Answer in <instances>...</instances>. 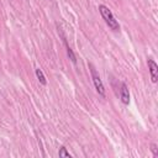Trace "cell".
Here are the masks:
<instances>
[{
  "label": "cell",
  "mask_w": 158,
  "mask_h": 158,
  "mask_svg": "<svg viewBox=\"0 0 158 158\" xmlns=\"http://www.w3.org/2000/svg\"><path fill=\"white\" fill-rule=\"evenodd\" d=\"M147 64H148V69H149V74H151L152 81L157 83V79H158V65H157V63L152 58H148Z\"/></svg>",
  "instance_id": "obj_3"
},
{
  "label": "cell",
  "mask_w": 158,
  "mask_h": 158,
  "mask_svg": "<svg viewBox=\"0 0 158 158\" xmlns=\"http://www.w3.org/2000/svg\"><path fill=\"white\" fill-rule=\"evenodd\" d=\"M88 65H89L90 75H91V79H93V83H94V86H95L98 94H99L100 96L105 98V86H104V84H102V80H101V78H100V75H99L96 68L94 67L93 63H89Z\"/></svg>",
  "instance_id": "obj_2"
},
{
  "label": "cell",
  "mask_w": 158,
  "mask_h": 158,
  "mask_svg": "<svg viewBox=\"0 0 158 158\" xmlns=\"http://www.w3.org/2000/svg\"><path fill=\"white\" fill-rule=\"evenodd\" d=\"M99 12L101 15V17L105 20L106 25L112 30V31H118L120 30V25H118V21L115 19L114 14L111 12V10L105 6V5H99Z\"/></svg>",
  "instance_id": "obj_1"
},
{
  "label": "cell",
  "mask_w": 158,
  "mask_h": 158,
  "mask_svg": "<svg viewBox=\"0 0 158 158\" xmlns=\"http://www.w3.org/2000/svg\"><path fill=\"white\" fill-rule=\"evenodd\" d=\"M120 98L123 105H128L130 102V91L128 88L125 83H121V89H120Z\"/></svg>",
  "instance_id": "obj_4"
},
{
  "label": "cell",
  "mask_w": 158,
  "mask_h": 158,
  "mask_svg": "<svg viewBox=\"0 0 158 158\" xmlns=\"http://www.w3.org/2000/svg\"><path fill=\"white\" fill-rule=\"evenodd\" d=\"M151 151L153 153V157H158V148H157V144L156 143H152L151 144Z\"/></svg>",
  "instance_id": "obj_8"
},
{
  "label": "cell",
  "mask_w": 158,
  "mask_h": 158,
  "mask_svg": "<svg viewBox=\"0 0 158 158\" xmlns=\"http://www.w3.org/2000/svg\"><path fill=\"white\" fill-rule=\"evenodd\" d=\"M59 33H60V36H62V38H63V42H64V44H65V48H67V53H68V57H69V59H70L73 63H77V58H75V56H74V52H73V51H72V48L69 47V44H68V42H67V40H65L64 35L62 33V31H59Z\"/></svg>",
  "instance_id": "obj_5"
},
{
  "label": "cell",
  "mask_w": 158,
  "mask_h": 158,
  "mask_svg": "<svg viewBox=\"0 0 158 158\" xmlns=\"http://www.w3.org/2000/svg\"><path fill=\"white\" fill-rule=\"evenodd\" d=\"M35 74H36V77H37V79H38V81H40L42 85H47V79H46V77H44L43 72H42L40 68H36Z\"/></svg>",
  "instance_id": "obj_6"
},
{
  "label": "cell",
  "mask_w": 158,
  "mask_h": 158,
  "mask_svg": "<svg viewBox=\"0 0 158 158\" xmlns=\"http://www.w3.org/2000/svg\"><path fill=\"white\" fill-rule=\"evenodd\" d=\"M58 156H59V157H69V158L72 157L70 153L67 151V148H65L64 146H62V147L59 148V151H58Z\"/></svg>",
  "instance_id": "obj_7"
}]
</instances>
